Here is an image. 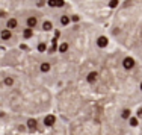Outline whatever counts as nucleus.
I'll use <instances>...</instances> for the list:
<instances>
[{
  "mask_svg": "<svg viewBox=\"0 0 142 135\" xmlns=\"http://www.w3.org/2000/svg\"><path fill=\"white\" fill-rule=\"evenodd\" d=\"M129 122H130V126H138V119L136 117H130Z\"/></svg>",
  "mask_w": 142,
  "mask_h": 135,
  "instance_id": "nucleus-16",
  "label": "nucleus"
},
{
  "mask_svg": "<svg viewBox=\"0 0 142 135\" xmlns=\"http://www.w3.org/2000/svg\"><path fill=\"white\" fill-rule=\"evenodd\" d=\"M48 6H53V8H60V6H64V0H48Z\"/></svg>",
  "mask_w": 142,
  "mask_h": 135,
  "instance_id": "nucleus-4",
  "label": "nucleus"
},
{
  "mask_svg": "<svg viewBox=\"0 0 142 135\" xmlns=\"http://www.w3.org/2000/svg\"><path fill=\"white\" fill-rule=\"evenodd\" d=\"M41 71H44V73L50 71V64H48V62H43V64H41Z\"/></svg>",
  "mask_w": 142,
  "mask_h": 135,
  "instance_id": "nucleus-12",
  "label": "nucleus"
},
{
  "mask_svg": "<svg viewBox=\"0 0 142 135\" xmlns=\"http://www.w3.org/2000/svg\"><path fill=\"white\" fill-rule=\"evenodd\" d=\"M86 79H88L89 84H94V82L98 79V73H97V71H91V73L88 74V78H86Z\"/></svg>",
  "mask_w": 142,
  "mask_h": 135,
  "instance_id": "nucleus-5",
  "label": "nucleus"
},
{
  "mask_svg": "<svg viewBox=\"0 0 142 135\" xmlns=\"http://www.w3.org/2000/svg\"><path fill=\"white\" fill-rule=\"evenodd\" d=\"M141 90H142V82H141Z\"/></svg>",
  "mask_w": 142,
  "mask_h": 135,
  "instance_id": "nucleus-22",
  "label": "nucleus"
},
{
  "mask_svg": "<svg viewBox=\"0 0 142 135\" xmlns=\"http://www.w3.org/2000/svg\"><path fill=\"white\" fill-rule=\"evenodd\" d=\"M32 35H33V30H32V29H24V30H23V36H24V38H30Z\"/></svg>",
  "mask_w": 142,
  "mask_h": 135,
  "instance_id": "nucleus-11",
  "label": "nucleus"
},
{
  "mask_svg": "<svg viewBox=\"0 0 142 135\" xmlns=\"http://www.w3.org/2000/svg\"><path fill=\"white\" fill-rule=\"evenodd\" d=\"M116 5H118V0H110V3H109V6H110V8H115Z\"/></svg>",
  "mask_w": 142,
  "mask_h": 135,
  "instance_id": "nucleus-19",
  "label": "nucleus"
},
{
  "mask_svg": "<svg viewBox=\"0 0 142 135\" xmlns=\"http://www.w3.org/2000/svg\"><path fill=\"white\" fill-rule=\"evenodd\" d=\"M46 49H47V46H46L44 43H41V44L38 46V50H39V52H46Z\"/></svg>",
  "mask_w": 142,
  "mask_h": 135,
  "instance_id": "nucleus-18",
  "label": "nucleus"
},
{
  "mask_svg": "<svg viewBox=\"0 0 142 135\" xmlns=\"http://www.w3.org/2000/svg\"><path fill=\"white\" fill-rule=\"evenodd\" d=\"M36 23H38L36 17H29V18H27V26H29V29L35 27V26H36Z\"/></svg>",
  "mask_w": 142,
  "mask_h": 135,
  "instance_id": "nucleus-6",
  "label": "nucleus"
},
{
  "mask_svg": "<svg viewBox=\"0 0 142 135\" xmlns=\"http://www.w3.org/2000/svg\"><path fill=\"white\" fill-rule=\"evenodd\" d=\"M138 119H142V108L138 109Z\"/></svg>",
  "mask_w": 142,
  "mask_h": 135,
  "instance_id": "nucleus-20",
  "label": "nucleus"
},
{
  "mask_svg": "<svg viewBox=\"0 0 142 135\" xmlns=\"http://www.w3.org/2000/svg\"><path fill=\"white\" fill-rule=\"evenodd\" d=\"M121 117H123V119H130L132 117V111L130 109H124L123 114H121Z\"/></svg>",
  "mask_w": 142,
  "mask_h": 135,
  "instance_id": "nucleus-10",
  "label": "nucleus"
},
{
  "mask_svg": "<svg viewBox=\"0 0 142 135\" xmlns=\"http://www.w3.org/2000/svg\"><path fill=\"white\" fill-rule=\"evenodd\" d=\"M97 44H98V47H101V49L107 47V38H106V36H100L98 40H97Z\"/></svg>",
  "mask_w": 142,
  "mask_h": 135,
  "instance_id": "nucleus-3",
  "label": "nucleus"
},
{
  "mask_svg": "<svg viewBox=\"0 0 142 135\" xmlns=\"http://www.w3.org/2000/svg\"><path fill=\"white\" fill-rule=\"evenodd\" d=\"M43 29H44V30H51V23H50V21H46V23L43 24Z\"/></svg>",
  "mask_w": 142,
  "mask_h": 135,
  "instance_id": "nucleus-15",
  "label": "nucleus"
},
{
  "mask_svg": "<svg viewBox=\"0 0 142 135\" xmlns=\"http://www.w3.org/2000/svg\"><path fill=\"white\" fill-rule=\"evenodd\" d=\"M9 38H11V30L9 29L2 30V40H9Z\"/></svg>",
  "mask_w": 142,
  "mask_h": 135,
  "instance_id": "nucleus-9",
  "label": "nucleus"
},
{
  "mask_svg": "<svg viewBox=\"0 0 142 135\" xmlns=\"http://www.w3.org/2000/svg\"><path fill=\"white\" fill-rule=\"evenodd\" d=\"M70 21H71L70 17H67V15H62V17H60V24L67 26V24H70Z\"/></svg>",
  "mask_w": 142,
  "mask_h": 135,
  "instance_id": "nucleus-8",
  "label": "nucleus"
},
{
  "mask_svg": "<svg viewBox=\"0 0 142 135\" xmlns=\"http://www.w3.org/2000/svg\"><path fill=\"white\" fill-rule=\"evenodd\" d=\"M27 126H29L30 129H35V128H36V120H35V119H29V120H27Z\"/></svg>",
  "mask_w": 142,
  "mask_h": 135,
  "instance_id": "nucleus-13",
  "label": "nucleus"
},
{
  "mask_svg": "<svg viewBox=\"0 0 142 135\" xmlns=\"http://www.w3.org/2000/svg\"><path fill=\"white\" fill-rule=\"evenodd\" d=\"M5 84H6L8 87H11V85H14V79H12V78H6V79H5Z\"/></svg>",
  "mask_w": 142,
  "mask_h": 135,
  "instance_id": "nucleus-17",
  "label": "nucleus"
},
{
  "mask_svg": "<svg viewBox=\"0 0 142 135\" xmlns=\"http://www.w3.org/2000/svg\"><path fill=\"white\" fill-rule=\"evenodd\" d=\"M54 122H56V117H54V115H51V114H48L47 117L44 119L46 126H53V125H54Z\"/></svg>",
  "mask_w": 142,
  "mask_h": 135,
  "instance_id": "nucleus-2",
  "label": "nucleus"
},
{
  "mask_svg": "<svg viewBox=\"0 0 142 135\" xmlns=\"http://www.w3.org/2000/svg\"><path fill=\"white\" fill-rule=\"evenodd\" d=\"M15 27H17V20L12 17V18H9V20H8V29L11 30V29H15Z\"/></svg>",
  "mask_w": 142,
  "mask_h": 135,
  "instance_id": "nucleus-7",
  "label": "nucleus"
},
{
  "mask_svg": "<svg viewBox=\"0 0 142 135\" xmlns=\"http://www.w3.org/2000/svg\"><path fill=\"white\" fill-rule=\"evenodd\" d=\"M71 20H73V21H79V17H77V15H73Z\"/></svg>",
  "mask_w": 142,
  "mask_h": 135,
  "instance_id": "nucleus-21",
  "label": "nucleus"
},
{
  "mask_svg": "<svg viewBox=\"0 0 142 135\" xmlns=\"http://www.w3.org/2000/svg\"><path fill=\"white\" fill-rule=\"evenodd\" d=\"M67 50H68V44H67V43H62V44L59 46V52H60V53H65Z\"/></svg>",
  "mask_w": 142,
  "mask_h": 135,
  "instance_id": "nucleus-14",
  "label": "nucleus"
},
{
  "mask_svg": "<svg viewBox=\"0 0 142 135\" xmlns=\"http://www.w3.org/2000/svg\"><path fill=\"white\" fill-rule=\"evenodd\" d=\"M123 67H124L126 70H132V68L135 67V59H133V58H130V56L124 58V61H123Z\"/></svg>",
  "mask_w": 142,
  "mask_h": 135,
  "instance_id": "nucleus-1",
  "label": "nucleus"
}]
</instances>
